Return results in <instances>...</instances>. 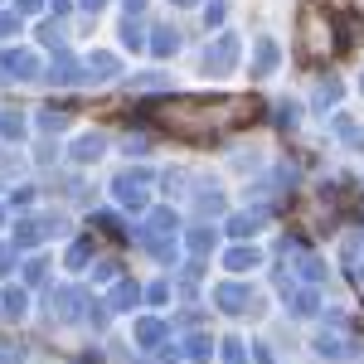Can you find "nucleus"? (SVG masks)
Returning a JSON list of instances; mask_svg holds the SVG:
<instances>
[{
    "label": "nucleus",
    "mask_w": 364,
    "mask_h": 364,
    "mask_svg": "<svg viewBox=\"0 0 364 364\" xmlns=\"http://www.w3.org/2000/svg\"><path fill=\"white\" fill-rule=\"evenodd\" d=\"M0 136H10V141L25 136V117L15 112V107H5V112H0Z\"/></svg>",
    "instance_id": "13"
},
{
    "label": "nucleus",
    "mask_w": 364,
    "mask_h": 364,
    "mask_svg": "<svg viewBox=\"0 0 364 364\" xmlns=\"http://www.w3.org/2000/svg\"><path fill=\"white\" fill-rule=\"evenodd\" d=\"M87 73H83V63L73 54H58L54 63H49V83H83Z\"/></svg>",
    "instance_id": "6"
},
{
    "label": "nucleus",
    "mask_w": 364,
    "mask_h": 364,
    "mask_svg": "<svg viewBox=\"0 0 364 364\" xmlns=\"http://www.w3.org/2000/svg\"><path fill=\"white\" fill-rule=\"evenodd\" d=\"M340 92H345V87H340V78H336V73H326V78L316 83V107H336Z\"/></svg>",
    "instance_id": "11"
},
{
    "label": "nucleus",
    "mask_w": 364,
    "mask_h": 364,
    "mask_svg": "<svg viewBox=\"0 0 364 364\" xmlns=\"http://www.w3.org/2000/svg\"><path fill=\"white\" fill-rule=\"evenodd\" d=\"M257 228H262V214H233L228 219V233H238V238L243 233H257Z\"/></svg>",
    "instance_id": "15"
},
{
    "label": "nucleus",
    "mask_w": 364,
    "mask_h": 364,
    "mask_svg": "<svg viewBox=\"0 0 364 364\" xmlns=\"http://www.w3.org/2000/svg\"><path fill=\"white\" fill-rule=\"evenodd\" d=\"M190 355H195V360H209V340L195 336V340H190Z\"/></svg>",
    "instance_id": "30"
},
{
    "label": "nucleus",
    "mask_w": 364,
    "mask_h": 364,
    "mask_svg": "<svg viewBox=\"0 0 364 364\" xmlns=\"http://www.w3.org/2000/svg\"><path fill=\"white\" fill-rule=\"evenodd\" d=\"M360 92H364V78H360Z\"/></svg>",
    "instance_id": "38"
},
{
    "label": "nucleus",
    "mask_w": 364,
    "mask_h": 364,
    "mask_svg": "<svg viewBox=\"0 0 364 364\" xmlns=\"http://www.w3.org/2000/svg\"><path fill=\"white\" fill-rule=\"evenodd\" d=\"M20 360V345H0V364H15Z\"/></svg>",
    "instance_id": "31"
},
{
    "label": "nucleus",
    "mask_w": 364,
    "mask_h": 364,
    "mask_svg": "<svg viewBox=\"0 0 364 364\" xmlns=\"http://www.w3.org/2000/svg\"><path fill=\"white\" fill-rule=\"evenodd\" d=\"M243 301H248V291H243L238 282H228V287H219V306H224V311H243Z\"/></svg>",
    "instance_id": "14"
},
{
    "label": "nucleus",
    "mask_w": 364,
    "mask_h": 364,
    "mask_svg": "<svg viewBox=\"0 0 364 364\" xmlns=\"http://www.w3.org/2000/svg\"><path fill=\"white\" fill-rule=\"evenodd\" d=\"M39 127H44V132H63V127H68V107H54V112L44 107V112H39Z\"/></svg>",
    "instance_id": "17"
},
{
    "label": "nucleus",
    "mask_w": 364,
    "mask_h": 364,
    "mask_svg": "<svg viewBox=\"0 0 364 364\" xmlns=\"http://www.w3.org/2000/svg\"><path fill=\"white\" fill-rule=\"evenodd\" d=\"M146 44H151V54H156V58H170L175 49H180V34H175V29H156Z\"/></svg>",
    "instance_id": "10"
},
{
    "label": "nucleus",
    "mask_w": 364,
    "mask_h": 364,
    "mask_svg": "<svg viewBox=\"0 0 364 364\" xmlns=\"http://www.w3.org/2000/svg\"><path fill=\"white\" fill-rule=\"evenodd\" d=\"M0 68H5L10 78H34V73H39V58L29 54V49H10V54L0 58Z\"/></svg>",
    "instance_id": "5"
},
{
    "label": "nucleus",
    "mask_w": 364,
    "mask_h": 364,
    "mask_svg": "<svg viewBox=\"0 0 364 364\" xmlns=\"http://www.w3.org/2000/svg\"><path fill=\"white\" fill-rule=\"evenodd\" d=\"M136 336H141V345H156V340L166 336V326H161V321H141V326H136Z\"/></svg>",
    "instance_id": "21"
},
{
    "label": "nucleus",
    "mask_w": 364,
    "mask_h": 364,
    "mask_svg": "<svg viewBox=\"0 0 364 364\" xmlns=\"http://www.w3.org/2000/svg\"><path fill=\"white\" fill-rule=\"evenodd\" d=\"M20 29V15L15 10H0V34H15Z\"/></svg>",
    "instance_id": "29"
},
{
    "label": "nucleus",
    "mask_w": 364,
    "mask_h": 364,
    "mask_svg": "<svg viewBox=\"0 0 364 364\" xmlns=\"http://www.w3.org/2000/svg\"><path fill=\"white\" fill-rule=\"evenodd\" d=\"M49 5H54V10H68V0H49Z\"/></svg>",
    "instance_id": "36"
},
{
    "label": "nucleus",
    "mask_w": 364,
    "mask_h": 364,
    "mask_svg": "<svg viewBox=\"0 0 364 364\" xmlns=\"http://www.w3.org/2000/svg\"><path fill=\"white\" fill-rule=\"evenodd\" d=\"M0 301H5V316H20V311H25V291H15V287H10Z\"/></svg>",
    "instance_id": "22"
},
{
    "label": "nucleus",
    "mask_w": 364,
    "mask_h": 364,
    "mask_svg": "<svg viewBox=\"0 0 364 364\" xmlns=\"http://www.w3.org/2000/svg\"><path fill=\"white\" fill-rule=\"evenodd\" d=\"M350 44V20L340 15V20H331L321 5H301V15H296V58L301 63H331V58L340 54Z\"/></svg>",
    "instance_id": "2"
},
{
    "label": "nucleus",
    "mask_w": 364,
    "mask_h": 364,
    "mask_svg": "<svg viewBox=\"0 0 364 364\" xmlns=\"http://www.w3.org/2000/svg\"><path fill=\"white\" fill-rule=\"evenodd\" d=\"M224 360H228V364H243L248 355H243V345H228V350H224Z\"/></svg>",
    "instance_id": "33"
},
{
    "label": "nucleus",
    "mask_w": 364,
    "mask_h": 364,
    "mask_svg": "<svg viewBox=\"0 0 364 364\" xmlns=\"http://www.w3.org/2000/svg\"><path fill=\"white\" fill-rule=\"evenodd\" d=\"M132 301H136V287H132V282H122V287L112 291V306H132Z\"/></svg>",
    "instance_id": "25"
},
{
    "label": "nucleus",
    "mask_w": 364,
    "mask_h": 364,
    "mask_svg": "<svg viewBox=\"0 0 364 364\" xmlns=\"http://www.w3.org/2000/svg\"><path fill=\"white\" fill-rule=\"evenodd\" d=\"M87 252H92L87 243H73V248H68V267H83V262H87Z\"/></svg>",
    "instance_id": "28"
},
{
    "label": "nucleus",
    "mask_w": 364,
    "mask_h": 364,
    "mask_svg": "<svg viewBox=\"0 0 364 364\" xmlns=\"http://www.w3.org/2000/svg\"><path fill=\"white\" fill-rule=\"evenodd\" d=\"M224 262L233 267V272H248L252 262H257V252H252V248H228V257H224Z\"/></svg>",
    "instance_id": "16"
},
{
    "label": "nucleus",
    "mask_w": 364,
    "mask_h": 364,
    "mask_svg": "<svg viewBox=\"0 0 364 364\" xmlns=\"http://www.w3.org/2000/svg\"><path fill=\"white\" fill-rule=\"evenodd\" d=\"M336 136L345 141V146L364 151V122H355V117H336Z\"/></svg>",
    "instance_id": "8"
},
{
    "label": "nucleus",
    "mask_w": 364,
    "mask_h": 364,
    "mask_svg": "<svg viewBox=\"0 0 364 364\" xmlns=\"http://www.w3.org/2000/svg\"><path fill=\"white\" fill-rule=\"evenodd\" d=\"M224 15H228V0H209V10H204V25L219 29V25H224Z\"/></svg>",
    "instance_id": "20"
},
{
    "label": "nucleus",
    "mask_w": 364,
    "mask_h": 364,
    "mask_svg": "<svg viewBox=\"0 0 364 364\" xmlns=\"http://www.w3.org/2000/svg\"><path fill=\"white\" fill-rule=\"evenodd\" d=\"M175 5H195V0H175Z\"/></svg>",
    "instance_id": "37"
},
{
    "label": "nucleus",
    "mask_w": 364,
    "mask_h": 364,
    "mask_svg": "<svg viewBox=\"0 0 364 364\" xmlns=\"http://www.w3.org/2000/svg\"><path fill=\"white\" fill-rule=\"evenodd\" d=\"M122 5H127V15H136V10L146 5V0H122Z\"/></svg>",
    "instance_id": "34"
},
{
    "label": "nucleus",
    "mask_w": 364,
    "mask_h": 364,
    "mask_svg": "<svg viewBox=\"0 0 364 364\" xmlns=\"http://www.w3.org/2000/svg\"><path fill=\"white\" fill-rule=\"evenodd\" d=\"M87 78H92V83H102V78H112L117 73V54H102V49H97V54H87Z\"/></svg>",
    "instance_id": "7"
},
{
    "label": "nucleus",
    "mask_w": 364,
    "mask_h": 364,
    "mask_svg": "<svg viewBox=\"0 0 364 364\" xmlns=\"http://www.w3.org/2000/svg\"><path fill=\"white\" fill-rule=\"evenodd\" d=\"M39 39H44V44H63V20H44V25H39Z\"/></svg>",
    "instance_id": "19"
},
{
    "label": "nucleus",
    "mask_w": 364,
    "mask_h": 364,
    "mask_svg": "<svg viewBox=\"0 0 364 364\" xmlns=\"http://www.w3.org/2000/svg\"><path fill=\"white\" fill-rule=\"evenodd\" d=\"M39 5H44V0H15V15H34Z\"/></svg>",
    "instance_id": "32"
},
{
    "label": "nucleus",
    "mask_w": 364,
    "mask_h": 364,
    "mask_svg": "<svg viewBox=\"0 0 364 364\" xmlns=\"http://www.w3.org/2000/svg\"><path fill=\"white\" fill-rule=\"evenodd\" d=\"M190 248H195V252H209V248H214V233H209V228H195V233H190Z\"/></svg>",
    "instance_id": "24"
},
{
    "label": "nucleus",
    "mask_w": 364,
    "mask_h": 364,
    "mask_svg": "<svg viewBox=\"0 0 364 364\" xmlns=\"http://www.w3.org/2000/svg\"><path fill=\"white\" fill-rule=\"evenodd\" d=\"M219 209H224V195H219V190L199 195V214H219Z\"/></svg>",
    "instance_id": "23"
},
{
    "label": "nucleus",
    "mask_w": 364,
    "mask_h": 364,
    "mask_svg": "<svg viewBox=\"0 0 364 364\" xmlns=\"http://www.w3.org/2000/svg\"><path fill=\"white\" fill-rule=\"evenodd\" d=\"M78 5H83L87 15H92V10H102V0H78Z\"/></svg>",
    "instance_id": "35"
},
{
    "label": "nucleus",
    "mask_w": 364,
    "mask_h": 364,
    "mask_svg": "<svg viewBox=\"0 0 364 364\" xmlns=\"http://www.w3.org/2000/svg\"><path fill=\"white\" fill-rule=\"evenodd\" d=\"M277 68V44L272 39H257V49H252V73H272Z\"/></svg>",
    "instance_id": "9"
},
{
    "label": "nucleus",
    "mask_w": 364,
    "mask_h": 364,
    "mask_svg": "<svg viewBox=\"0 0 364 364\" xmlns=\"http://www.w3.org/2000/svg\"><path fill=\"white\" fill-rule=\"evenodd\" d=\"M277 127H296V102H277Z\"/></svg>",
    "instance_id": "26"
},
{
    "label": "nucleus",
    "mask_w": 364,
    "mask_h": 364,
    "mask_svg": "<svg viewBox=\"0 0 364 364\" xmlns=\"http://www.w3.org/2000/svg\"><path fill=\"white\" fill-rule=\"evenodd\" d=\"M146 185H151L146 170H127V175L117 180V199H122L127 209H141V204H146Z\"/></svg>",
    "instance_id": "4"
},
{
    "label": "nucleus",
    "mask_w": 364,
    "mask_h": 364,
    "mask_svg": "<svg viewBox=\"0 0 364 364\" xmlns=\"http://www.w3.org/2000/svg\"><path fill=\"white\" fill-rule=\"evenodd\" d=\"M97 156H102V136H97V132H87V136L73 141V161H97Z\"/></svg>",
    "instance_id": "12"
},
{
    "label": "nucleus",
    "mask_w": 364,
    "mask_h": 364,
    "mask_svg": "<svg viewBox=\"0 0 364 364\" xmlns=\"http://www.w3.org/2000/svg\"><path fill=\"white\" fill-rule=\"evenodd\" d=\"M122 44H127V49H146V34H141V25H132L127 15H122Z\"/></svg>",
    "instance_id": "18"
},
{
    "label": "nucleus",
    "mask_w": 364,
    "mask_h": 364,
    "mask_svg": "<svg viewBox=\"0 0 364 364\" xmlns=\"http://www.w3.org/2000/svg\"><path fill=\"white\" fill-rule=\"evenodd\" d=\"M92 224L102 228V233H107V238H122V224H117L112 214H97V219H92Z\"/></svg>",
    "instance_id": "27"
},
{
    "label": "nucleus",
    "mask_w": 364,
    "mask_h": 364,
    "mask_svg": "<svg viewBox=\"0 0 364 364\" xmlns=\"http://www.w3.org/2000/svg\"><path fill=\"white\" fill-rule=\"evenodd\" d=\"M141 117H151L166 136L180 141H204V136H224L233 127H248L262 117L257 97H214V102H199V97H161V102H141Z\"/></svg>",
    "instance_id": "1"
},
{
    "label": "nucleus",
    "mask_w": 364,
    "mask_h": 364,
    "mask_svg": "<svg viewBox=\"0 0 364 364\" xmlns=\"http://www.w3.org/2000/svg\"><path fill=\"white\" fill-rule=\"evenodd\" d=\"M238 49H243V44H238V34L228 29V34H219L214 44H204V49H199V68H204V73H233Z\"/></svg>",
    "instance_id": "3"
}]
</instances>
